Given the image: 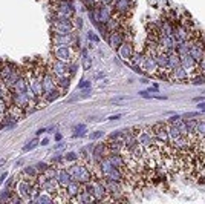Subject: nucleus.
Wrapping results in <instances>:
<instances>
[{"label":"nucleus","instance_id":"1","mask_svg":"<svg viewBox=\"0 0 205 204\" xmlns=\"http://www.w3.org/2000/svg\"><path fill=\"white\" fill-rule=\"evenodd\" d=\"M68 170H69V173H71V176H72V180H77V181H80V183H87V181H90L92 180V172H90V169H89V166L84 163V161H75V163H71V166L68 167Z\"/></svg>","mask_w":205,"mask_h":204},{"label":"nucleus","instance_id":"2","mask_svg":"<svg viewBox=\"0 0 205 204\" xmlns=\"http://www.w3.org/2000/svg\"><path fill=\"white\" fill-rule=\"evenodd\" d=\"M23 200L25 203L32 200V189H34V181H28V180H22L20 176H15L14 181V187H12Z\"/></svg>","mask_w":205,"mask_h":204},{"label":"nucleus","instance_id":"3","mask_svg":"<svg viewBox=\"0 0 205 204\" xmlns=\"http://www.w3.org/2000/svg\"><path fill=\"white\" fill-rule=\"evenodd\" d=\"M74 6L71 0H57L54 2V19H74Z\"/></svg>","mask_w":205,"mask_h":204},{"label":"nucleus","instance_id":"4","mask_svg":"<svg viewBox=\"0 0 205 204\" xmlns=\"http://www.w3.org/2000/svg\"><path fill=\"white\" fill-rule=\"evenodd\" d=\"M75 31V23L72 19H54L52 22V34L55 36H64V34H72Z\"/></svg>","mask_w":205,"mask_h":204},{"label":"nucleus","instance_id":"5","mask_svg":"<svg viewBox=\"0 0 205 204\" xmlns=\"http://www.w3.org/2000/svg\"><path fill=\"white\" fill-rule=\"evenodd\" d=\"M52 54H54V58H58L61 62L71 63V62L77 60L75 55L78 54V51H75L72 46H54Z\"/></svg>","mask_w":205,"mask_h":204},{"label":"nucleus","instance_id":"6","mask_svg":"<svg viewBox=\"0 0 205 204\" xmlns=\"http://www.w3.org/2000/svg\"><path fill=\"white\" fill-rule=\"evenodd\" d=\"M113 9H115V14L123 17V19H127L133 8H135V0H113Z\"/></svg>","mask_w":205,"mask_h":204},{"label":"nucleus","instance_id":"7","mask_svg":"<svg viewBox=\"0 0 205 204\" xmlns=\"http://www.w3.org/2000/svg\"><path fill=\"white\" fill-rule=\"evenodd\" d=\"M152 132L156 138L158 143L168 144L170 143V137H168V123H156L152 126Z\"/></svg>","mask_w":205,"mask_h":204},{"label":"nucleus","instance_id":"8","mask_svg":"<svg viewBox=\"0 0 205 204\" xmlns=\"http://www.w3.org/2000/svg\"><path fill=\"white\" fill-rule=\"evenodd\" d=\"M11 103L15 104V106H18V108H22V109H26V108L31 106V104H37V101L32 100V98L28 95L26 91H25V92L12 94V95H11ZM37 108H39V106H37Z\"/></svg>","mask_w":205,"mask_h":204},{"label":"nucleus","instance_id":"9","mask_svg":"<svg viewBox=\"0 0 205 204\" xmlns=\"http://www.w3.org/2000/svg\"><path fill=\"white\" fill-rule=\"evenodd\" d=\"M139 68H141V71H144L149 75H152V74L155 75L158 72V69H159L158 68V63H156V60H155V57L152 54H144V58H142Z\"/></svg>","mask_w":205,"mask_h":204},{"label":"nucleus","instance_id":"10","mask_svg":"<svg viewBox=\"0 0 205 204\" xmlns=\"http://www.w3.org/2000/svg\"><path fill=\"white\" fill-rule=\"evenodd\" d=\"M106 40H107V43L110 45V48L118 49L124 41L127 40L124 28H123V29H118V31H109V34H107V39H106Z\"/></svg>","mask_w":205,"mask_h":204},{"label":"nucleus","instance_id":"11","mask_svg":"<svg viewBox=\"0 0 205 204\" xmlns=\"http://www.w3.org/2000/svg\"><path fill=\"white\" fill-rule=\"evenodd\" d=\"M47 69H49V71H51L55 77H60V75L69 74V72H68V71H69V63L61 62V60H58V58H54V57H52V60H51V63H49Z\"/></svg>","mask_w":205,"mask_h":204},{"label":"nucleus","instance_id":"12","mask_svg":"<svg viewBox=\"0 0 205 204\" xmlns=\"http://www.w3.org/2000/svg\"><path fill=\"white\" fill-rule=\"evenodd\" d=\"M136 140L144 147H150V146L156 144V138H155L152 130H138L136 132Z\"/></svg>","mask_w":205,"mask_h":204},{"label":"nucleus","instance_id":"13","mask_svg":"<svg viewBox=\"0 0 205 204\" xmlns=\"http://www.w3.org/2000/svg\"><path fill=\"white\" fill-rule=\"evenodd\" d=\"M188 77H190V74L182 66H178L168 72V80H173V82H185V80H188Z\"/></svg>","mask_w":205,"mask_h":204},{"label":"nucleus","instance_id":"14","mask_svg":"<svg viewBox=\"0 0 205 204\" xmlns=\"http://www.w3.org/2000/svg\"><path fill=\"white\" fill-rule=\"evenodd\" d=\"M57 181L60 184L61 189H66L68 184L72 181V176L68 170V167H58V172H57Z\"/></svg>","mask_w":205,"mask_h":204},{"label":"nucleus","instance_id":"15","mask_svg":"<svg viewBox=\"0 0 205 204\" xmlns=\"http://www.w3.org/2000/svg\"><path fill=\"white\" fill-rule=\"evenodd\" d=\"M178 41L173 36H159V46L162 48V51L165 52H171L176 49Z\"/></svg>","mask_w":205,"mask_h":204},{"label":"nucleus","instance_id":"16","mask_svg":"<svg viewBox=\"0 0 205 204\" xmlns=\"http://www.w3.org/2000/svg\"><path fill=\"white\" fill-rule=\"evenodd\" d=\"M55 87H57V77L47 69L43 75V89H44V92H49Z\"/></svg>","mask_w":205,"mask_h":204},{"label":"nucleus","instance_id":"17","mask_svg":"<svg viewBox=\"0 0 205 204\" xmlns=\"http://www.w3.org/2000/svg\"><path fill=\"white\" fill-rule=\"evenodd\" d=\"M181 66L190 74L191 71L198 69V62L190 54H184V55H181Z\"/></svg>","mask_w":205,"mask_h":204},{"label":"nucleus","instance_id":"18","mask_svg":"<svg viewBox=\"0 0 205 204\" xmlns=\"http://www.w3.org/2000/svg\"><path fill=\"white\" fill-rule=\"evenodd\" d=\"M133 54H135V49H133V46H132L130 41L125 40L123 45L118 48V55H120L123 60H130Z\"/></svg>","mask_w":205,"mask_h":204},{"label":"nucleus","instance_id":"19","mask_svg":"<svg viewBox=\"0 0 205 204\" xmlns=\"http://www.w3.org/2000/svg\"><path fill=\"white\" fill-rule=\"evenodd\" d=\"M100 6V22L106 23L110 17L115 15V9L112 5H98Z\"/></svg>","mask_w":205,"mask_h":204},{"label":"nucleus","instance_id":"20","mask_svg":"<svg viewBox=\"0 0 205 204\" xmlns=\"http://www.w3.org/2000/svg\"><path fill=\"white\" fill-rule=\"evenodd\" d=\"M39 173H40V172L37 170V167L32 166V167H25V169L18 173V176H20L22 180H28V181H34V183H35Z\"/></svg>","mask_w":205,"mask_h":204},{"label":"nucleus","instance_id":"21","mask_svg":"<svg viewBox=\"0 0 205 204\" xmlns=\"http://www.w3.org/2000/svg\"><path fill=\"white\" fill-rule=\"evenodd\" d=\"M153 57H155V60H156L159 69H168V52L159 51V52H156Z\"/></svg>","mask_w":205,"mask_h":204},{"label":"nucleus","instance_id":"22","mask_svg":"<svg viewBox=\"0 0 205 204\" xmlns=\"http://www.w3.org/2000/svg\"><path fill=\"white\" fill-rule=\"evenodd\" d=\"M66 192H68V195H69L71 198L77 197V195L81 192V183H80V181H77V180H72V181L68 184Z\"/></svg>","mask_w":205,"mask_h":204},{"label":"nucleus","instance_id":"23","mask_svg":"<svg viewBox=\"0 0 205 204\" xmlns=\"http://www.w3.org/2000/svg\"><path fill=\"white\" fill-rule=\"evenodd\" d=\"M178 66H181V55L174 49V51L168 52V69L171 71V69H174Z\"/></svg>","mask_w":205,"mask_h":204},{"label":"nucleus","instance_id":"24","mask_svg":"<svg viewBox=\"0 0 205 204\" xmlns=\"http://www.w3.org/2000/svg\"><path fill=\"white\" fill-rule=\"evenodd\" d=\"M71 75L69 74H64V75H60V77H57V86L63 91V92H66L68 91V87H69V84H71Z\"/></svg>","mask_w":205,"mask_h":204},{"label":"nucleus","instance_id":"25","mask_svg":"<svg viewBox=\"0 0 205 204\" xmlns=\"http://www.w3.org/2000/svg\"><path fill=\"white\" fill-rule=\"evenodd\" d=\"M190 51V40H185V41H179L176 45V52L179 55H184V54H188Z\"/></svg>","mask_w":205,"mask_h":204},{"label":"nucleus","instance_id":"26","mask_svg":"<svg viewBox=\"0 0 205 204\" xmlns=\"http://www.w3.org/2000/svg\"><path fill=\"white\" fill-rule=\"evenodd\" d=\"M179 135H181V132H179L178 126H176V124H168V137H170V143H171L173 140H176Z\"/></svg>","mask_w":205,"mask_h":204},{"label":"nucleus","instance_id":"27","mask_svg":"<svg viewBox=\"0 0 205 204\" xmlns=\"http://www.w3.org/2000/svg\"><path fill=\"white\" fill-rule=\"evenodd\" d=\"M196 135L199 140L205 138V120H199L198 121V127H196Z\"/></svg>","mask_w":205,"mask_h":204},{"label":"nucleus","instance_id":"28","mask_svg":"<svg viewBox=\"0 0 205 204\" xmlns=\"http://www.w3.org/2000/svg\"><path fill=\"white\" fill-rule=\"evenodd\" d=\"M198 121H199V120H196V118H193V120H187V121H185V124H187V130H188V135H190V134H196Z\"/></svg>","mask_w":205,"mask_h":204},{"label":"nucleus","instance_id":"29","mask_svg":"<svg viewBox=\"0 0 205 204\" xmlns=\"http://www.w3.org/2000/svg\"><path fill=\"white\" fill-rule=\"evenodd\" d=\"M205 83V74L202 72H198L193 79H191V84H195V86H201V84H204Z\"/></svg>","mask_w":205,"mask_h":204},{"label":"nucleus","instance_id":"30","mask_svg":"<svg viewBox=\"0 0 205 204\" xmlns=\"http://www.w3.org/2000/svg\"><path fill=\"white\" fill-rule=\"evenodd\" d=\"M63 157H64V163H75V161L80 160V155L75 154V152H69V154H66Z\"/></svg>","mask_w":205,"mask_h":204},{"label":"nucleus","instance_id":"31","mask_svg":"<svg viewBox=\"0 0 205 204\" xmlns=\"http://www.w3.org/2000/svg\"><path fill=\"white\" fill-rule=\"evenodd\" d=\"M81 65H83V68H84V71H89V69H90V66H92V60H90V57H89L87 54H83Z\"/></svg>","mask_w":205,"mask_h":204},{"label":"nucleus","instance_id":"32","mask_svg":"<svg viewBox=\"0 0 205 204\" xmlns=\"http://www.w3.org/2000/svg\"><path fill=\"white\" fill-rule=\"evenodd\" d=\"M181 117H182L184 121H187V120H193V118L201 117V111H199V112H185V114H182Z\"/></svg>","mask_w":205,"mask_h":204},{"label":"nucleus","instance_id":"33","mask_svg":"<svg viewBox=\"0 0 205 204\" xmlns=\"http://www.w3.org/2000/svg\"><path fill=\"white\" fill-rule=\"evenodd\" d=\"M39 143H40V141H39L37 138H34L32 141H29V143H28V144L23 147V151H25V152H28V151H32V149H35V147L39 146Z\"/></svg>","mask_w":205,"mask_h":204},{"label":"nucleus","instance_id":"34","mask_svg":"<svg viewBox=\"0 0 205 204\" xmlns=\"http://www.w3.org/2000/svg\"><path fill=\"white\" fill-rule=\"evenodd\" d=\"M9 101L6 100V98H3V97H0V112L2 114H5L6 111H8V108H9Z\"/></svg>","mask_w":205,"mask_h":204},{"label":"nucleus","instance_id":"35","mask_svg":"<svg viewBox=\"0 0 205 204\" xmlns=\"http://www.w3.org/2000/svg\"><path fill=\"white\" fill-rule=\"evenodd\" d=\"M77 69H78V63H77V60H74V62H71L69 63V75L72 77V75H75V72H77Z\"/></svg>","mask_w":205,"mask_h":204},{"label":"nucleus","instance_id":"36","mask_svg":"<svg viewBox=\"0 0 205 204\" xmlns=\"http://www.w3.org/2000/svg\"><path fill=\"white\" fill-rule=\"evenodd\" d=\"M75 130H77V132L74 134V137H83V135L86 134V132H84V130H86V126H84V124H80V126L75 127Z\"/></svg>","mask_w":205,"mask_h":204},{"label":"nucleus","instance_id":"37","mask_svg":"<svg viewBox=\"0 0 205 204\" xmlns=\"http://www.w3.org/2000/svg\"><path fill=\"white\" fill-rule=\"evenodd\" d=\"M103 135H104V132H103V130H96V132L90 134V135H89V138H90V140H98V138H101Z\"/></svg>","mask_w":205,"mask_h":204},{"label":"nucleus","instance_id":"38","mask_svg":"<svg viewBox=\"0 0 205 204\" xmlns=\"http://www.w3.org/2000/svg\"><path fill=\"white\" fill-rule=\"evenodd\" d=\"M181 120H182L181 115H178V114H176V115H171V117L168 118V124H176V123L181 121Z\"/></svg>","mask_w":205,"mask_h":204},{"label":"nucleus","instance_id":"39","mask_svg":"<svg viewBox=\"0 0 205 204\" xmlns=\"http://www.w3.org/2000/svg\"><path fill=\"white\" fill-rule=\"evenodd\" d=\"M47 166H49V164H46L44 161H41V163H37V164H35V167H37V170H39L40 173H43V172H44V170L47 169Z\"/></svg>","mask_w":205,"mask_h":204},{"label":"nucleus","instance_id":"40","mask_svg":"<svg viewBox=\"0 0 205 204\" xmlns=\"http://www.w3.org/2000/svg\"><path fill=\"white\" fill-rule=\"evenodd\" d=\"M87 87H90V82L89 80H81L78 83V89H87Z\"/></svg>","mask_w":205,"mask_h":204},{"label":"nucleus","instance_id":"41","mask_svg":"<svg viewBox=\"0 0 205 204\" xmlns=\"http://www.w3.org/2000/svg\"><path fill=\"white\" fill-rule=\"evenodd\" d=\"M87 39H89L90 41H93V43H98V41H100V37L95 36L93 32H89V34H87Z\"/></svg>","mask_w":205,"mask_h":204},{"label":"nucleus","instance_id":"42","mask_svg":"<svg viewBox=\"0 0 205 204\" xmlns=\"http://www.w3.org/2000/svg\"><path fill=\"white\" fill-rule=\"evenodd\" d=\"M83 2H84V5H86V6H89L90 9L96 5V0H83Z\"/></svg>","mask_w":205,"mask_h":204},{"label":"nucleus","instance_id":"43","mask_svg":"<svg viewBox=\"0 0 205 204\" xmlns=\"http://www.w3.org/2000/svg\"><path fill=\"white\" fill-rule=\"evenodd\" d=\"M96 5H113V0H96Z\"/></svg>","mask_w":205,"mask_h":204},{"label":"nucleus","instance_id":"44","mask_svg":"<svg viewBox=\"0 0 205 204\" xmlns=\"http://www.w3.org/2000/svg\"><path fill=\"white\" fill-rule=\"evenodd\" d=\"M139 95H141V97H144V98H153V95H150V94H149V91H141V92H139Z\"/></svg>","mask_w":205,"mask_h":204},{"label":"nucleus","instance_id":"45","mask_svg":"<svg viewBox=\"0 0 205 204\" xmlns=\"http://www.w3.org/2000/svg\"><path fill=\"white\" fill-rule=\"evenodd\" d=\"M75 20H77V22H74V23H75V28L81 29V28H83V20L80 19V17H78V19H75Z\"/></svg>","mask_w":205,"mask_h":204},{"label":"nucleus","instance_id":"46","mask_svg":"<svg viewBox=\"0 0 205 204\" xmlns=\"http://www.w3.org/2000/svg\"><path fill=\"white\" fill-rule=\"evenodd\" d=\"M196 108H198V109H199V111H204V109H205V100H204V101H199V103H198V106H196Z\"/></svg>","mask_w":205,"mask_h":204},{"label":"nucleus","instance_id":"47","mask_svg":"<svg viewBox=\"0 0 205 204\" xmlns=\"http://www.w3.org/2000/svg\"><path fill=\"white\" fill-rule=\"evenodd\" d=\"M120 118H121V114H117V115H110V117H109L110 121H113V120H120Z\"/></svg>","mask_w":205,"mask_h":204},{"label":"nucleus","instance_id":"48","mask_svg":"<svg viewBox=\"0 0 205 204\" xmlns=\"http://www.w3.org/2000/svg\"><path fill=\"white\" fill-rule=\"evenodd\" d=\"M204 100H205V95H202V97H195V98H193V101H196V103L204 101Z\"/></svg>","mask_w":205,"mask_h":204},{"label":"nucleus","instance_id":"49","mask_svg":"<svg viewBox=\"0 0 205 204\" xmlns=\"http://www.w3.org/2000/svg\"><path fill=\"white\" fill-rule=\"evenodd\" d=\"M153 98H158V100H167L165 95H153Z\"/></svg>","mask_w":205,"mask_h":204},{"label":"nucleus","instance_id":"50","mask_svg":"<svg viewBox=\"0 0 205 204\" xmlns=\"http://www.w3.org/2000/svg\"><path fill=\"white\" fill-rule=\"evenodd\" d=\"M6 176H8V175H6V173H3V175H2V176H0V184H3V181H5V180H6Z\"/></svg>","mask_w":205,"mask_h":204},{"label":"nucleus","instance_id":"51","mask_svg":"<svg viewBox=\"0 0 205 204\" xmlns=\"http://www.w3.org/2000/svg\"><path fill=\"white\" fill-rule=\"evenodd\" d=\"M64 146V143H58L57 146H54V149H60V147H63Z\"/></svg>","mask_w":205,"mask_h":204},{"label":"nucleus","instance_id":"52","mask_svg":"<svg viewBox=\"0 0 205 204\" xmlns=\"http://www.w3.org/2000/svg\"><path fill=\"white\" fill-rule=\"evenodd\" d=\"M103 77H104V74H101V72H100V74H96V75H95V79H96V80H98V79H103Z\"/></svg>","mask_w":205,"mask_h":204},{"label":"nucleus","instance_id":"53","mask_svg":"<svg viewBox=\"0 0 205 204\" xmlns=\"http://www.w3.org/2000/svg\"><path fill=\"white\" fill-rule=\"evenodd\" d=\"M47 143H49V140H47V138H44V140H41V144H43V146H46Z\"/></svg>","mask_w":205,"mask_h":204},{"label":"nucleus","instance_id":"54","mask_svg":"<svg viewBox=\"0 0 205 204\" xmlns=\"http://www.w3.org/2000/svg\"><path fill=\"white\" fill-rule=\"evenodd\" d=\"M15 166H23V160H18V161L15 163Z\"/></svg>","mask_w":205,"mask_h":204},{"label":"nucleus","instance_id":"55","mask_svg":"<svg viewBox=\"0 0 205 204\" xmlns=\"http://www.w3.org/2000/svg\"><path fill=\"white\" fill-rule=\"evenodd\" d=\"M55 130V127H49V129H46V132H54Z\"/></svg>","mask_w":205,"mask_h":204},{"label":"nucleus","instance_id":"56","mask_svg":"<svg viewBox=\"0 0 205 204\" xmlns=\"http://www.w3.org/2000/svg\"><path fill=\"white\" fill-rule=\"evenodd\" d=\"M5 163H6V160H5V158H3V160H0V167H2Z\"/></svg>","mask_w":205,"mask_h":204},{"label":"nucleus","instance_id":"57","mask_svg":"<svg viewBox=\"0 0 205 204\" xmlns=\"http://www.w3.org/2000/svg\"><path fill=\"white\" fill-rule=\"evenodd\" d=\"M0 74H2V69H0Z\"/></svg>","mask_w":205,"mask_h":204},{"label":"nucleus","instance_id":"58","mask_svg":"<svg viewBox=\"0 0 205 204\" xmlns=\"http://www.w3.org/2000/svg\"><path fill=\"white\" fill-rule=\"evenodd\" d=\"M204 94H205V91H204Z\"/></svg>","mask_w":205,"mask_h":204}]
</instances>
